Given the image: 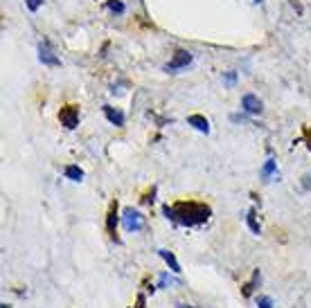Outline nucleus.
I'll return each mask as SVG.
<instances>
[{
	"label": "nucleus",
	"mask_w": 311,
	"mask_h": 308,
	"mask_svg": "<svg viewBox=\"0 0 311 308\" xmlns=\"http://www.w3.org/2000/svg\"><path fill=\"white\" fill-rule=\"evenodd\" d=\"M187 124L196 128L199 133H206V135L210 133V122H207L203 115H189V117H187Z\"/></svg>",
	"instance_id": "9"
},
{
	"label": "nucleus",
	"mask_w": 311,
	"mask_h": 308,
	"mask_svg": "<svg viewBox=\"0 0 311 308\" xmlns=\"http://www.w3.org/2000/svg\"><path fill=\"white\" fill-rule=\"evenodd\" d=\"M158 254L165 259V263L169 266L171 272H181V266H178V261H176V256H174V252H169V250H158Z\"/></svg>",
	"instance_id": "10"
},
{
	"label": "nucleus",
	"mask_w": 311,
	"mask_h": 308,
	"mask_svg": "<svg viewBox=\"0 0 311 308\" xmlns=\"http://www.w3.org/2000/svg\"><path fill=\"white\" fill-rule=\"evenodd\" d=\"M255 216H257V214H255V210H250V212H248V216H246V223H248V227H250L252 234H259L262 230H259V223H257Z\"/></svg>",
	"instance_id": "12"
},
{
	"label": "nucleus",
	"mask_w": 311,
	"mask_h": 308,
	"mask_svg": "<svg viewBox=\"0 0 311 308\" xmlns=\"http://www.w3.org/2000/svg\"><path fill=\"white\" fill-rule=\"evenodd\" d=\"M235 79H237L235 72H228V75H226V81H228V83H235Z\"/></svg>",
	"instance_id": "20"
},
{
	"label": "nucleus",
	"mask_w": 311,
	"mask_h": 308,
	"mask_svg": "<svg viewBox=\"0 0 311 308\" xmlns=\"http://www.w3.org/2000/svg\"><path fill=\"white\" fill-rule=\"evenodd\" d=\"M25 5H27V9H30V12H36V9L43 5V0H25Z\"/></svg>",
	"instance_id": "17"
},
{
	"label": "nucleus",
	"mask_w": 311,
	"mask_h": 308,
	"mask_svg": "<svg viewBox=\"0 0 311 308\" xmlns=\"http://www.w3.org/2000/svg\"><path fill=\"white\" fill-rule=\"evenodd\" d=\"M241 108H244V113H248V115H259L264 106H262V99H259L257 95L248 93L241 97Z\"/></svg>",
	"instance_id": "5"
},
{
	"label": "nucleus",
	"mask_w": 311,
	"mask_h": 308,
	"mask_svg": "<svg viewBox=\"0 0 311 308\" xmlns=\"http://www.w3.org/2000/svg\"><path fill=\"white\" fill-rule=\"evenodd\" d=\"M257 308H273V299H270V297H259Z\"/></svg>",
	"instance_id": "16"
},
{
	"label": "nucleus",
	"mask_w": 311,
	"mask_h": 308,
	"mask_svg": "<svg viewBox=\"0 0 311 308\" xmlns=\"http://www.w3.org/2000/svg\"><path fill=\"white\" fill-rule=\"evenodd\" d=\"M122 223H124L126 232H140L142 227H145V216L138 210H133V207H126L124 216H122Z\"/></svg>",
	"instance_id": "2"
},
{
	"label": "nucleus",
	"mask_w": 311,
	"mask_h": 308,
	"mask_svg": "<svg viewBox=\"0 0 311 308\" xmlns=\"http://www.w3.org/2000/svg\"><path fill=\"white\" fill-rule=\"evenodd\" d=\"M273 173H275V160H266L264 169H262V175H264V178H270Z\"/></svg>",
	"instance_id": "15"
},
{
	"label": "nucleus",
	"mask_w": 311,
	"mask_h": 308,
	"mask_svg": "<svg viewBox=\"0 0 311 308\" xmlns=\"http://www.w3.org/2000/svg\"><path fill=\"white\" fill-rule=\"evenodd\" d=\"M59 122H61V126H65L68 131L79 126V106H72V104L63 106L59 111Z\"/></svg>",
	"instance_id": "3"
},
{
	"label": "nucleus",
	"mask_w": 311,
	"mask_h": 308,
	"mask_svg": "<svg viewBox=\"0 0 311 308\" xmlns=\"http://www.w3.org/2000/svg\"><path fill=\"white\" fill-rule=\"evenodd\" d=\"M163 214L174 221L176 225L183 227H196V225H203L212 216L210 205L206 203H196V200H178L174 205H165L163 207Z\"/></svg>",
	"instance_id": "1"
},
{
	"label": "nucleus",
	"mask_w": 311,
	"mask_h": 308,
	"mask_svg": "<svg viewBox=\"0 0 311 308\" xmlns=\"http://www.w3.org/2000/svg\"><path fill=\"white\" fill-rule=\"evenodd\" d=\"M178 308H192V306H187V304H178Z\"/></svg>",
	"instance_id": "21"
},
{
	"label": "nucleus",
	"mask_w": 311,
	"mask_h": 308,
	"mask_svg": "<svg viewBox=\"0 0 311 308\" xmlns=\"http://www.w3.org/2000/svg\"><path fill=\"white\" fill-rule=\"evenodd\" d=\"M106 7H108L111 12H115V14H124V9H126V7H124V2H120V0H108V2H106Z\"/></svg>",
	"instance_id": "14"
},
{
	"label": "nucleus",
	"mask_w": 311,
	"mask_h": 308,
	"mask_svg": "<svg viewBox=\"0 0 311 308\" xmlns=\"http://www.w3.org/2000/svg\"><path fill=\"white\" fill-rule=\"evenodd\" d=\"M189 63H192V54H189L187 50H176V52H174V57H171V61L165 65V72L183 70V68H187Z\"/></svg>",
	"instance_id": "4"
},
{
	"label": "nucleus",
	"mask_w": 311,
	"mask_h": 308,
	"mask_svg": "<svg viewBox=\"0 0 311 308\" xmlns=\"http://www.w3.org/2000/svg\"><path fill=\"white\" fill-rule=\"evenodd\" d=\"M259 281V270H255V274H252V279L248 281L246 286H244V297H250V292H252V288H255V284Z\"/></svg>",
	"instance_id": "13"
},
{
	"label": "nucleus",
	"mask_w": 311,
	"mask_h": 308,
	"mask_svg": "<svg viewBox=\"0 0 311 308\" xmlns=\"http://www.w3.org/2000/svg\"><path fill=\"white\" fill-rule=\"evenodd\" d=\"M305 140H307V149L311 151V126L305 128Z\"/></svg>",
	"instance_id": "19"
},
{
	"label": "nucleus",
	"mask_w": 311,
	"mask_h": 308,
	"mask_svg": "<svg viewBox=\"0 0 311 308\" xmlns=\"http://www.w3.org/2000/svg\"><path fill=\"white\" fill-rule=\"evenodd\" d=\"M106 115V119L113 124V126H124V113L120 108H113V106H104L102 108Z\"/></svg>",
	"instance_id": "8"
},
{
	"label": "nucleus",
	"mask_w": 311,
	"mask_h": 308,
	"mask_svg": "<svg viewBox=\"0 0 311 308\" xmlns=\"http://www.w3.org/2000/svg\"><path fill=\"white\" fill-rule=\"evenodd\" d=\"M65 175H68L72 182H82L83 180V171L77 167V164H68V167H65Z\"/></svg>",
	"instance_id": "11"
},
{
	"label": "nucleus",
	"mask_w": 311,
	"mask_h": 308,
	"mask_svg": "<svg viewBox=\"0 0 311 308\" xmlns=\"http://www.w3.org/2000/svg\"><path fill=\"white\" fill-rule=\"evenodd\" d=\"M133 308H147V297L145 295H138V299H135V306Z\"/></svg>",
	"instance_id": "18"
},
{
	"label": "nucleus",
	"mask_w": 311,
	"mask_h": 308,
	"mask_svg": "<svg viewBox=\"0 0 311 308\" xmlns=\"http://www.w3.org/2000/svg\"><path fill=\"white\" fill-rule=\"evenodd\" d=\"M106 232H108V236H111L115 243H120V238L115 236V234H118V200L111 203V210H108V216H106Z\"/></svg>",
	"instance_id": "6"
},
{
	"label": "nucleus",
	"mask_w": 311,
	"mask_h": 308,
	"mask_svg": "<svg viewBox=\"0 0 311 308\" xmlns=\"http://www.w3.org/2000/svg\"><path fill=\"white\" fill-rule=\"evenodd\" d=\"M39 61H41L43 65H50V68H57V65L61 63L59 57L52 52V47L47 45V43H41V45H39Z\"/></svg>",
	"instance_id": "7"
}]
</instances>
